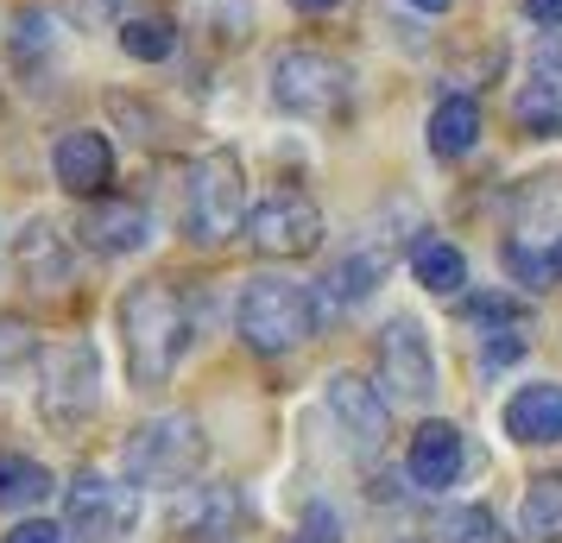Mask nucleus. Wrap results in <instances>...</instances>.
<instances>
[{
	"instance_id": "c85d7f7f",
	"label": "nucleus",
	"mask_w": 562,
	"mask_h": 543,
	"mask_svg": "<svg viewBox=\"0 0 562 543\" xmlns=\"http://www.w3.org/2000/svg\"><path fill=\"white\" fill-rule=\"evenodd\" d=\"M525 20L531 26H562V0H525Z\"/></svg>"
},
{
	"instance_id": "20e7f679",
	"label": "nucleus",
	"mask_w": 562,
	"mask_h": 543,
	"mask_svg": "<svg viewBox=\"0 0 562 543\" xmlns=\"http://www.w3.org/2000/svg\"><path fill=\"white\" fill-rule=\"evenodd\" d=\"M355 95V70L335 52H316V45H284L272 57V102L297 121H329L341 114Z\"/></svg>"
},
{
	"instance_id": "aec40b11",
	"label": "nucleus",
	"mask_w": 562,
	"mask_h": 543,
	"mask_svg": "<svg viewBox=\"0 0 562 543\" xmlns=\"http://www.w3.org/2000/svg\"><path fill=\"white\" fill-rule=\"evenodd\" d=\"M499 259H506L512 279L531 285V291H550L562 279V240H543V247H537L531 234H512L506 247H499Z\"/></svg>"
},
{
	"instance_id": "f3484780",
	"label": "nucleus",
	"mask_w": 562,
	"mask_h": 543,
	"mask_svg": "<svg viewBox=\"0 0 562 543\" xmlns=\"http://www.w3.org/2000/svg\"><path fill=\"white\" fill-rule=\"evenodd\" d=\"M234 493L228 487H183L178 493V506H171V531L178 538H228V524H234Z\"/></svg>"
},
{
	"instance_id": "a878e982",
	"label": "nucleus",
	"mask_w": 562,
	"mask_h": 543,
	"mask_svg": "<svg viewBox=\"0 0 562 543\" xmlns=\"http://www.w3.org/2000/svg\"><path fill=\"white\" fill-rule=\"evenodd\" d=\"M442 543H512V531L486 506H461L449 524H442Z\"/></svg>"
},
{
	"instance_id": "393cba45",
	"label": "nucleus",
	"mask_w": 562,
	"mask_h": 543,
	"mask_svg": "<svg viewBox=\"0 0 562 543\" xmlns=\"http://www.w3.org/2000/svg\"><path fill=\"white\" fill-rule=\"evenodd\" d=\"M461 316L474 329H486V336H499V329H518L525 323V304H512L499 291H474V297H461Z\"/></svg>"
},
{
	"instance_id": "a211bd4d",
	"label": "nucleus",
	"mask_w": 562,
	"mask_h": 543,
	"mask_svg": "<svg viewBox=\"0 0 562 543\" xmlns=\"http://www.w3.org/2000/svg\"><path fill=\"white\" fill-rule=\"evenodd\" d=\"M52 493H57L52 467L20 455V449H0V506H7V512H32V506H45Z\"/></svg>"
},
{
	"instance_id": "39448f33",
	"label": "nucleus",
	"mask_w": 562,
	"mask_h": 543,
	"mask_svg": "<svg viewBox=\"0 0 562 543\" xmlns=\"http://www.w3.org/2000/svg\"><path fill=\"white\" fill-rule=\"evenodd\" d=\"M102 405V354H95V341H52L45 348V361H38V411L45 423L57 430H70L82 417H95Z\"/></svg>"
},
{
	"instance_id": "423d86ee",
	"label": "nucleus",
	"mask_w": 562,
	"mask_h": 543,
	"mask_svg": "<svg viewBox=\"0 0 562 543\" xmlns=\"http://www.w3.org/2000/svg\"><path fill=\"white\" fill-rule=\"evenodd\" d=\"M203 467V423L190 411H171L158 423H139L127 437V474L139 487H183Z\"/></svg>"
},
{
	"instance_id": "9b49d317",
	"label": "nucleus",
	"mask_w": 562,
	"mask_h": 543,
	"mask_svg": "<svg viewBox=\"0 0 562 543\" xmlns=\"http://www.w3.org/2000/svg\"><path fill=\"white\" fill-rule=\"evenodd\" d=\"M461 467H468V437H461L456 423L430 417V423H417V430H411L405 474H411V480H417L424 493L456 487V480H461Z\"/></svg>"
},
{
	"instance_id": "f03ea898",
	"label": "nucleus",
	"mask_w": 562,
	"mask_h": 543,
	"mask_svg": "<svg viewBox=\"0 0 562 543\" xmlns=\"http://www.w3.org/2000/svg\"><path fill=\"white\" fill-rule=\"evenodd\" d=\"M178 222H183V240H196V247H222V240L240 234V222H247V171H240V158L209 152L190 165Z\"/></svg>"
},
{
	"instance_id": "dca6fc26",
	"label": "nucleus",
	"mask_w": 562,
	"mask_h": 543,
	"mask_svg": "<svg viewBox=\"0 0 562 543\" xmlns=\"http://www.w3.org/2000/svg\"><path fill=\"white\" fill-rule=\"evenodd\" d=\"M481 146V102L474 95H442V102L430 108V152L442 158V165H456V158H468Z\"/></svg>"
},
{
	"instance_id": "2eb2a0df",
	"label": "nucleus",
	"mask_w": 562,
	"mask_h": 543,
	"mask_svg": "<svg viewBox=\"0 0 562 543\" xmlns=\"http://www.w3.org/2000/svg\"><path fill=\"white\" fill-rule=\"evenodd\" d=\"M506 437H512V442H531V449H543V442H562V386H557V380H531V386L512 392V405H506Z\"/></svg>"
},
{
	"instance_id": "7c9ffc66",
	"label": "nucleus",
	"mask_w": 562,
	"mask_h": 543,
	"mask_svg": "<svg viewBox=\"0 0 562 543\" xmlns=\"http://www.w3.org/2000/svg\"><path fill=\"white\" fill-rule=\"evenodd\" d=\"M405 7H417V13H449L456 0H405Z\"/></svg>"
},
{
	"instance_id": "5701e85b",
	"label": "nucleus",
	"mask_w": 562,
	"mask_h": 543,
	"mask_svg": "<svg viewBox=\"0 0 562 543\" xmlns=\"http://www.w3.org/2000/svg\"><path fill=\"white\" fill-rule=\"evenodd\" d=\"M121 52L133 64H165V57L178 52V26L165 13H133V20H121Z\"/></svg>"
},
{
	"instance_id": "cd10ccee",
	"label": "nucleus",
	"mask_w": 562,
	"mask_h": 543,
	"mask_svg": "<svg viewBox=\"0 0 562 543\" xmlns=\"http://www.w3.org/2000/svg\"><path fill=\"white\" fill-rule=\"evenodd\" d=\"M0 543H64V531H57V524H45V518H26V524H13Z\"/></svg>"
},
{
	"instance_id": "9d476101",
	"label": "nucleus",
	"mask_w": 562,
	"mask_h": 543,
	"mask_svg": "<svg viewBox=\"0 0 562 543\" xmlns=\"http://www.w3.org/2000/svg\"><path fill=\"white\" fill-rule=\"evenodd\" d=\"M77 234H82V247H89V253L127 259V253H139V247L153 240V215H146L139 203H127V196H108V203H95V196H89Z\"/></svg>"
},
{
	"instance_id": "b1692460",
	"label": "nucleus",
	"mask_w": 562,
	"mask_h": 543,
	"mask_svg": "<svg viewBox=\"0 0 562 543\" xmlns=\"http://www.w3.org/2000/svg\"><path fill=\"white\" fill-rule=\"evenodd\" d=\"M512 121L531 133V139H550V133H562V95L525 77L518 89H512Z\"/></svg>"
},
{
	"instance_id": "6e6552de",
	"label": "nucleus",
	"mask_w": 562,
	"mask_h": 543,
	"mask_svg": "<svg viewBox=\"0 0 562 543\" xmlns=\"http://www.w3.org/2000/svg\"><path fill=\"white\" fill-rule=\"evenodd\" d=\"M64 518H70V531H82V538L114 543L139 524V493L121 487V480H102V474H77L70 493H64Z\"/></svg>"
},
{
	"instance_id": "4be33fe9",
	"label": "nucleus",
	"mask_w": 562,
	"mask_h": 543,
	"mask_svg": "<svg viewBox=\"0 0 562 543\" xmlns=\"http://www.w3.org/2000/svg\"><path fill=\"white\" fill-rule=\"evenodd\" d=\"M518 524H525V538H537V543H562V474H537L531 487H525Z\"/></svg>"
},
{
	"instance_id": "f257e3e1",
	"label": "nucleus",
	"mask_w": 562,
	"mask_h": 543,
	"mask_svg": "<svg viewBox=\"0 0 562 543\" xmlns=\"http://www.w3.org/2000/svg\"><path fill=\"white\" fill-rule=\"evenodd\" d=\"M183 341H190V304L165 279H139L121 297V354H127L133 392H153L171 380Z\"/></svg>"
},
{
	"instance_id": "6ab92c4d",
	"label": "nucleus",
	"mask_w": 562,
	"mask_h": 543,
	"mask_svg": "<svg viewBox=\"0 0 562 543\" xmlns=\"http://www.w3.org/2000/svg\"><path fill=\"white\" fill-rule=\"evenodd\" d=\"M411 272H417V285L436 291V297H456V291L468 285V259H461V247H449L442 234H424V240L411 247Z\"/></svg>"
},
{
	"instance_id": "2f4dec72",
	"label": "nucleus",
	"mask_w": 562,
	"mask_h": 543,
	"mask_svg": "<svg viewBox=\"0 0 562 543\" xmlns=\"http://www.w3.org/2000/svg\"><path fill=\"white\" fill-rule=\"evenodd\" d=\"M291 7H304V13H329V7H341V0H291Z\"/></svg>"
},
{
	"instance_id": "ddd939ff",
	"label": "nucleus",
	"mask_w": 562,
	"mask_h": 543,
	"mask_svg": "<svg viewBox=\"0 0 562 543\" xmlns=\"http://www.w3.org/2000/svg\"><path fill=\"white\" fill-rule=\"evenodd\" d=\"M329 411H335V423H341L360 449H380L385 430H392L385 398L373 392V380H360V373H335V380H329Z\"/></svg>"
},
{
	"instance_id": "0eeeda50",
	"label": "nucleus",
	"mask_w": 562,
	"mask_h": 543,
	"mask_svg": "<svg viewBox=\"0 0 562 543\" xmlns=\"http://www.w3.org/2000/svg\"><path fill=\"white\" fill-rule=\"evenodd\" d=\"M240 234L254 240L259 259H310L323 247V208L310 203L304 190H272L247 208Z\"/></svg>"
},
{
	"instance_id": "412c9836",
	"label": "nucleus",
	"mask_w": 562,
	"mask_h": 543,
	"mask_svg": "<svg viewBox=\"0 0 562 543\" xmlns=\"http://www.w3.org/2000/svg\"><path fill=\"white\" fill-rule=\"evenodd\" d=\"M380 272H385V253H380V247H367V253L355 247L348 259H335L329 272H323V291H329V304H360V297H373Z\"/></svg>"
},
{
	"instance_id": "4468645a",
	"label": "nucleus",
	"mask_w": 562,
	"mask_h": 543,
	"mask_svg": "<svg viewBox=\"0 0 562 543\" xmlns=\"http://www.w3.org/2000/svg\"><path fill=\"white\" fill-rule=\"evenodd\" d=\"M13 272L26 279V291L38 297H52V291L70 285V247H64V234L52 222H32L20 240H13Z\"/></svg>"
},
{
	"instance_id": "7ed1b4c3",
	"label": "nucleus",
	"mask_w": 562,
	"mask_h": 543,
	"mask_svg": "<svg viewBox=\"0 0 562 543\" xmlns=\"http://www.w3.org/2000/svg\"><path fill=\"white\" fill-rule=\"evenodd\" d=\"M234 329L254 354H291L316 336V297L291 279H254L234 297Z\"/></svg>"
},
{
	"instance_id": "f8f14e48",
	"label": "nucleus",
	"mask_w": 562,
	"mask_h": 543,
	"mask_svg": "<svg viewBox=\"0 0 562 543\" xmlns=\"http://www.w3.org/2000/svg\"><path fill=\"white\" fill-rule=\"evenodd\" d=\"M52 171H57V183L70 190V196H102L108 183H114V146H108V133H95V127H70L64 139L52 146Z\"/></svg>"
},
{
	"instance_id": "c756f323",
	"label": "nucleus",
	"mask_w": 562,
	"mask_h": 543,
	"mask_svg": "<svg viewBox=\"0 0 562 543\" xmlns=\"http://www.w3.org/2000/svg\"><path fill=\"white\" fill-rule=\"evenodd\" d=\"M13 354H26V329L20 323H0V361H13Z\"/></svg>"
},
{
	"instance_id": "bb28decb",
	"label": "nucleus",
	"mask_w": 562,
	"mask_h": 543,
	"mask_svg": "<svg viewBox=\"0 0 562 543\" xmlns=\"http://www.w3.org/2000/svg\"><path fill=\"white\" fill-rule=\"evenodd\" d=\"M531 82H543V89H557V95H562V38H557V32H550V38H537Z\"/></svg>"
},
{
	"instance_id": "1a4fd4ad",
	"label": "nucleus",
	"mask_w": 562,
	"mask_h": 543,
	"mask_svg": "<svg viewBox=\"0 0 562 543\" xmlns=\"http://www.w3.org/2000/svg\"><path fill=\"white\" fill-rule=\"evenodd\" d=\"M380 380L398 398H417V405H430L436 398V361H430V336H424V323H411V316H392L380 329Z\"/></svg>"
}]
</instances>
